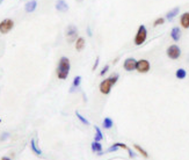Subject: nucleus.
Listing matches in <instances>:
<instances>
[{
	"instance_id": "obj_1",
	"label": "nucleus",
	"mask_w": 189,
	"mask_h": 160,
	"mask_svg": "<svg viewBox=\"0 0 189 160\" xmlns=\"http://www.w3.org/2000/svg\"><path fill=\"white\" fill-rule=\"evenodd\" d=\"M70 70H71V61H70V59L68 57H65V56H62L59 58V61H58V64H57V78L61 80L68 79Z\"/></svg>"
},
{
	"instance_id": "obj_2",
	"label": "nucleus",
	"mask_w": 189,
	"mask_h": 160,
	"mask_svg": "<svg viewBox=\"0 0 189 160\" xmlns=\"http://www.w3.org/2000/svg\"><path fill=\"white\" fill-rule=\"evenodd\" d=\"M118 79H120V74L118 73H113L110 74L108 78L103 79L101 83H100V86H99V89L102 93L103 95H108L110 92H111V88L115 84H117Z\"/></svg>"
},
{
	"instance_id": "obj_3",
	"label": "nucleus",
	"mask_w": 189,
	"mask_h": 160,
	"mask_svg": "<svg viewBox=\"0 0 189 160\" xmlns=\"http://www.w3.org/2000/svg\"><path fill=\"white\" fill-rule=\"evenodd\" d=\"M146 38H148V28L145 27V24H140L137 29L136 35H135L133 43H135V45L139 46L145 43Z\"/></svg>"
},
{
	"instance_id": "obj_4",
	"label": "nucleus",
	"mask_w": 189,
	"mask_h": 160,
	"mask_svg": "<svg viewBox=\"0 0 189 160\" xmlns=\"http://www.w3.org/2000/svg\"><path fill=\"white\" fill-rule=\"evenodd\" d=\"M65 37L68 43H74L77 38L79 37V31L76 24H68L65 30Z\"/></svg>"
},
{
	"instance_id": "obj_5",
	"label": "nucleus",
	"mask_w": 189,
	"mask_h": 160,
	"mask_svg": "<svg viewBox=\"0 0 189 160\" xmlns=\"http://www.w3.org/2000/svg\"><path fill=\"white\" fill-rule=\"evenodd\" d=\"M14 26H15V22H14L13 19L7 18V19L1 20V21H0V34H3V35L8 34V33L14 28Z\"/></svg>"
},
{
	"instance_id": "obj_6",
	"label": "nucleus",
	"mask_w": 189,
	"mask_h": 160,
	"mask_svg": "<svg viewBox=\"0 0 189 160\" xmlns=\"http://www.w3.org/2000/svg\"><path fill=\"white\" fill-rule=\"evenodd\" d=\"M166 55L170 59L176 61L181 56V49H180V46L178 44H170L166 50Z\"/></svg>"
},
{
	"instance_id": "obj_7",
	"label": "nucleus",
	"mask_w": 189,
	"mask_h": 160,
	"mask_svg": "<svg viewBox=\"0 0 189 160\" xmlns=\"http://www.w3.org/2000/svg\"><path fill=\"white\" fill-rule=\"evenodd\" d=\"M151 70V64H150V61L148 59H139V61H137V64H136V71L138 73H148V71Z\"/></svg>"
},
{
	"instance_id": "obj_8",
	"label": "nucleus",
	"mask_w": 189,
	"mask_h": 160,
	"mask_svg": "<svg viewBox=\"0 0 189 160\" xmlns=\"http://www.w3.org/2000/svg\"><path fill=\"white\" fill-rule=\"evenodd\" d=\"M136 64H137V61L133 57H129L127 58L123 63V69L127 71V72H132L136 70Z\"/></svg>"
},
{
	"instance_id": "obj_9",
	"label": "nucleus",
	"mask_w": 189,
	"mask_h": 160,
	"mask_svg": "<svg viewBox=\"0 0 189 160\" xmlns=\"http://www.w3.org/2000/svg\"><path fill=\"white\" fill-rule=\"evenodd\" d=\"M91 147H92V151L95 153H98L99 156H102L105 154V151H103V147H102V144L100 143V141H93L91 144Z\"/></svg>"
},
{
	"instance_id": "obj_10",
	"label": "nucleus",
	"mask_w": 189,
	"mask_h": 160,
	"mask_svg": "<svg viewBox=\"0 0 189 160\" xmlns=\"http://www.w3.org/2000/svg\"><path fill=\"white\" fill-rule=\"evenodd\" d=\"M181 28L180 27H173L172 30H170V37L173 40L174 42H179L180 38H181Z\"/></svg>"
},
{
	"instance_id": "obj_11",
	"label": "nucleus",
	"mask_w": 189,
	"mask_h": 160,
	"mask_svg": "<svg viewBox=\"0 0 189 160\" xmlns=\"http://www.w3.org/2000/svg\"><path fill=\"white\" fill-rule=\"evenodd\" d=\"M55 7L58 12H62V13H66L68 11V5L65 0H57Z\"/></svg>"
},
{
	"instance_id": "obj_12",
	"label": "nucleus",
	"mask_w": 189,
	"mask_h": 160,
	"mask_svg": "<svg viewBox=\"0 0 189 160\" xmlns=\"http://www.w3.org/2000/svg\"><path fill=\"white\" fill-rule=\"evenodd\" d=\"M180 26L183 29H189V12L182 13L180 16Z\"/></svg>"
},
{
	"instance_id": "obj_13",
	"label": "nucleus",
	"mask_w": 189,
	"mask_h": 160,
	"mask_svg": "<svg viewBox=\"0 0 189 160\" xmlns=\"http://www.w3.org/2000/svg\"><path fill=\"white\" fill-rule=\"evenodd\" d=\"M179 13H180V7H174L172 9L166 13V16H165V19H167L168 21H173L176 16L179 15Z\"/></svg>"
},
{
	"instance_id": "obj_14",
	"label": "nucleus",
	"mask_w": 189,
	"mask_h": 160,
	"mask_svg": "<svg viewBox=\"0 0 189 160\" xmlns=\"http://www.w3.org/2000/svg\"><path fill=\"white\" fill-rule=\"evenodd\" d=\"M37 8V1L36 0H29L26 5H24V11L26 13H33Z\"/></svg>"
},
{
	"instance_id": "obj_15",
	"label": "nucleus",
	"mask_w": 189,
	"mask_h": 160,
	"mask_svg": "<svg viewBox=\"0 0 189 160\" xmlns=\"http://www.w3.org/2000/svg\"><path fill=\"white\" fill-rule=\"evenodd\" d=\"M80 84H81V77L76 76L73 78V81H72V86H71V88H70V93L76 92L77 89L80 87Z\"/></svg>"
},
{
	"instance_id": "obj_16",
	"label": "nucleus",
	"mask_w": 189,
	"mask_h": 160,
	"mask_svg": "<svg viewBox=\"0 0 189 160\" xmlns=\"http://www.w3.org/2000/svg\"><path fill=\"white\" fill-rule=\"evenodd\" d=\"M76 44V50L77 51H83L85 49V45H86V41H85V38L79 36V37L77 38V41L74 42Z\"/></svg>"
},
{
	"instance_id": "obj_17",
	"label": "nucleus",
	"mask_w": 189,
	"mask_h": 160,
	"mask_svg": "<svg viewBox=\"0 0 189 160\" xmlns=\"http://www.w3.org/2000/svg\"><path fill=\"white\" fill-rule=\"evenodd\" d=\"M30 149H31V151L36 154V156H42V150L38 147V145H37V141H36V139H31L30 141Z\"/></svg>"
},
{
	"instance_id": "obj_18",
	"label": "nucleus",
	"mask_w": 189,
	"mask_h": 160,
	"mask_svg": "<svg viewBox=\"0 0 189 160\" xmlns=\"http://www.w3.org/2000/svg\"><path fill=\"white\" fill-rule=\"evenodd\" d=\"M114 126V121L111 120L110 117H105L102 121V128L106 130H109L111 129Z\"/></svg>"
},
{
	"instance_id": "obj_19",
	"label": "nucleus",
	"mask_w": 189,
	"mask_h": 160,
	"mask_svg": "<svg viewBox=\"0 0 189 160\" xmlns=\"http://www.w3.org/2000/svg\"><path fill=\"white\" fill-rule=\"evenodd\" d=\"M133 149L136 150L137 152L139 153L140 156L142 157H144V158H145V159H148V153L146 152V150H144L143 147H142V146H140V145H138V144H135L133 145Z\"/></svg>"
},
{
	"instance_id": "obj_20",
	"label": "nucleus",
	"mask_w": 189,
	"mask_h": 160,
	"mask_svg": "<svg viewBox=\"0 0 189 160\" xmlns=\"http://www.w3.org/2000/svg\"><path fill=\"white\" fill-rule=\"evenodd\" d=\"M94 130H95V136H94V141H101L103 139V133L101 131V129L99 128L98 125H94Z\"/></svg>"
},
{
	"instance_id": "obj_21",
	"label": "nucleus",
	"mask_w": 189,
	"mask_h": 160,
	"mask_svg": "<svg viewBox=\"0 0 189 160\" xmlns=\"http://www.w3.org/2000/svg\"><path fill=\"white\" fill-rule=\"evenodd\" d=\"M175 77L178 78L179 80H182L185 79L186 77H187V71H186L185 69H178L176 70V72H175Z\"/></svg>"
},
{
	"instance_id": "obj_22",
	"label": "nucleus",
	"mask_w": 189,
	"mask_h": 160,
	"mask_svg": "<svg viewBox=\"0 0 189 160\" xmlns=\"http://www.w3.org/2000/svg\"><path fill=\"white\" fill-rule=\"evenodd\" d=\"M76 116H77V118L79 120L80 122L83 123V124H85V125H89V121H88V120H87L86 117H84L83 115L80 114V113H79L78 110L76 111Z\"/></svg>"
},
{
	"instance_id": "obj_23",
	"label": "nucleus",
	"mask_w": 189,
	"mask_h": 160,
	"mask_svg": "<svg viewBox=\"0 0 189 160\" xmlns=\"http://www.w3.org/2000/svg\"><path fill=\"white\" fill-rule=\"evenodd\" d=\"M166 19L163 18V16H160V18H157V19L153 21V27H158V26H163L164 23H165Z\"/></svg>"
},
{
	"instance_id": "obj_24",
	"label": "nucleus",
	"mask_w": 189,
	"mask_h": 160,
	"mask_svg": "<svg viewBox=\"0 0 189 160\" xmlns=\"http://www.w3.org/2000/svg\"><path fill=\"white\" fill-rule=\"evenodd\" d=\"M118 149H120V147H118V145L116 144V143H114L113 145H111V146H110V147H108V149H107V151H106V153H111V152H117L118 151Z\"/></svg>"
},
{
	"instance_id": "obj_25",
	"label": "nucleus",
	"mask_w": 189,
	"mask_h": 160,
	"mask_svg": "<svg viewBox=\"0 0 189 160\" xmlns=\"http://www.w3.org/2000/svg\"><path fill=\"white\" fill-rule=\"evenodd\" d=\"M108 71H109V65H105L102 69H101V71H100V76L105 77L108 73Z\"/></svg>"
},
{
	"instance_id": "obj_26",
	"label": "nucleus",
	"mask_w": 189,
	"mask_h": 160,
	"mask_svg": "<svg viewBox=\"0 0 189 160\" xmlns=\"http://www.w3.org/2000/svg\"><path fill=\"white\" fill-rule=\"evenodd\" d=\"M127 151H128V154H129L130 158H136V152H133L132 150L130 149L129 146H128V149H127Z\"/></svg>"
},
{
	"instance_id": "obj_27",
	"label": "nucleus",
	"mask_w": 189,
	"mask_h": 160,
	"mask_svg": "<svg viewBox=\"0 0 189 160\" xmlns=\"http://www.w3.org/2000/svg\"><path fill=\"white\" fill-rule=\"evenodd\" d=\"M99 63H100V57H96L95 58V61H94V65H93V67H92V70H93V71H95V70L98 69V65H99Z\"/></svg>"
},
{
	"instance_id": "obj_28",
	"label": "nucleus",
	"mask_w": 189,
	"mask_h": 160,
	"mask_svg": "<svg viewBox=\"0 0 189 160\" xmlns=\"http://www.w3.org/2000/svg\"><path fill=\"white\" fill-rule=\"evenodd\" d=\"M9 137V133L8 132H4V133H1V136H0V141H6L7 138Z\"/></svg>"
},
{
	"instance_id": "obj_29",
	"label": "nucleus",
	"mask_w": 189,
	"mask_h": 160,
	"mask_svg": "<svg viewBox=\"0 0 189 160\" xmlns=\"http://www.w3.org/2000/svg\"><path fill=\"white\" fill-rule=\"evenodd\" d=\"M86 31H87V35H88L89 37H92V36H93V31H92V28H91V27H89V26L87 27Z\"/></svg>"
},
{
	"instance_id": "obj_30",
	"label": "nucleus",
	"mask_w": 189,
	"mask_h": 160,
	"mask_svg": "<svg viewBox=\"0 0 189 160\" xmlns=\"http://www.w3.org/2000/svg\"><path fill=\"white\" fill-rule=\"evenodd\" d=\"M1 160H12V159L9 158V157H3V158H1Z\"/></svg>"
},
{
	"instance_id": "obj_31",
	"label": "nucleus",
	"mask_w": 189,
	"mask_h": 160,
	"mask_svg": "<svg viewBox=\"0 0 189 160\" xmlns=\"http://www.w3.org/2000/svg\"><path fill=\"white\" fill-rule=\"evenodd\" d=\"M116 61H118V57H117V58H115V59H114V61H113V63H114V64H115V63H116Z\"/></svg>"
},
{
	"instance_id": "obj_32",
	"label": "nucleus",
	"mask_w": 189,
	"mask_h": 160,
	"mask_svg": "<svg viewBox=\"0 0 189 160\" xmlns=\"http://www.w3.org/2000/svg\"><path fill=\"white\" fill-rule=\"evenodd\" d=\"M79 1H81V0H79Z\"/></svg>"
}]
</instances>
